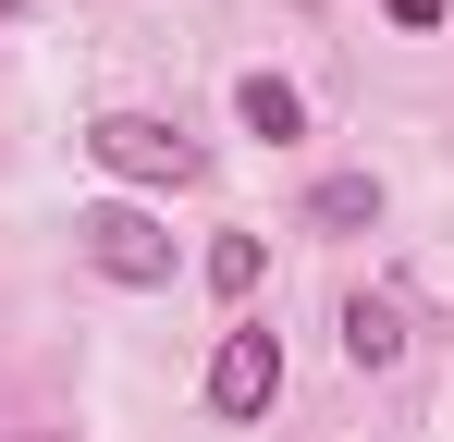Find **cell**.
<instances>
[{"instance_id":"cell-2","label":"cell","mask_w":454,"mask_h":442,"mask_svg":"<svg viewBox=\"0 0 454 442\" xmlns=\"http://www.w3.org/2000/svg\"><path fill=\"white\" fill-rule=\"evenodd\" d=\"M74 246L111 271V283H136V295H148V283H172V233H160L136 197H98V209L74 221Z\"/></svg>"},{"instance_id":"cell-6","label":"cell","mask_w":454,"mask_h":442,"mask_svg":"<svg viewBox=\"0 0 454 442\" xmlns=\"http://www.w3.org/2000/svg\"><path fill=\"white\" fill-rule=\"evenodd\" d=\"M307 221H332V233H369V221H380V185H369V172H332V185L307 197Z\"/></svg>"},{"instance_id":"cell-10","label":"cell","mask_w":454,"mask_h":442,"mask_svg":"<svg viewBox=\"0 0 454 442\" xmlns=\"http://www.w3.org/2000/svg\"><path fill=\"white\" fill-rule=\"evenodd\" d=\"M12 12H25V0H0V25H12Z\"/></svg>"},{"instance_id":"cell-7","label":"cell","mask_w":454,"mask_h":442,"mask_svg":"<svg viewBox=\"0 0 454 442\" xmlns=\"http://www.w3.org/2000/svg\"><path fill=\"white\" fill-rule=\"evenodd\" d=\"M258 271H270L258 233H222V246H209V295H258Z\"/></svg>"},{"instance_id":"cell-1","label":"cell","mask_w":454,"mask_h":442,"mask_svg":"<svg viewBox=\"0 0 454 442\" xmlns=\"http://www.w3.org/2000/svg\"><path fill=\"white\" fill-rule=\"evenodd\" d=\"M86 160H98V172H123V185H197V172H209V160L172 136L160 111H98V123H86Z\"/></svg>"},{"instance_id":"cell-4","label":"cell","mask_w":454,"mask_h":442,"mask_svg":"<svg viewBox=\"0 0 454 442\" xmlns=\"http://www.w3.org/2000/svg\"><path fill=\"white\" fill-rule=\"evenodd\" d=\"M344 357H356V368L405 357V307H393V295H344Z\"/></svg>"},{"instance_id":"cell-5","label":"cell","mask_w":454,"mask_h":442,"mask_svg":"<svg viewBox=\"0 0 454 442\" xmlns=\"http://www.w3.org/2000/svg\"><path fill=\"white\" fill-rule=\"evenodd\" d=\"M233 111H246V136H270V147L307 136V99L283 86V74H246V86H233Z\"/></svg>"},{"instance_id":"cell-3","label":"cell","mask_w":454,"mask_h":442,"mask_svg":"<svg viewBox=\"0 0 454 442\" xmlns=\"http://www.w3.org/2000/svg\"><path fill=\"white\" fill-rule=\"evenodd\" d=\"M270 393H283V332L270 320H233L222 357H209V406L222 418H270Z\"/></svg>"},{"instance_id":"cell-9","label":"cell","mask_w":454,"mask_h":442,"mask_svg":"<svg viewBox=\"0 0 454 442\" xmlns=\"http://www.w3.org/2000/svg\"><path fill=\"white\" fill-rule=\"evenodd\" d=\"M0 442H74V430H0Z\"/></svg>"},{"instance_id":"cell-8","label":"cell","mask_w":454,"mask_h":442,"mask_svg":"<svg viewBox=\"0 0 454 442\" xmlns=\"http://www.w3.org/2000/svg\"><path fill=\"white\" fill-rule=\"evenodd\" d=\"M380 12H393V25H405V37H430V25H442L454 0H380Z\"/></svg>"}]
</instances>
